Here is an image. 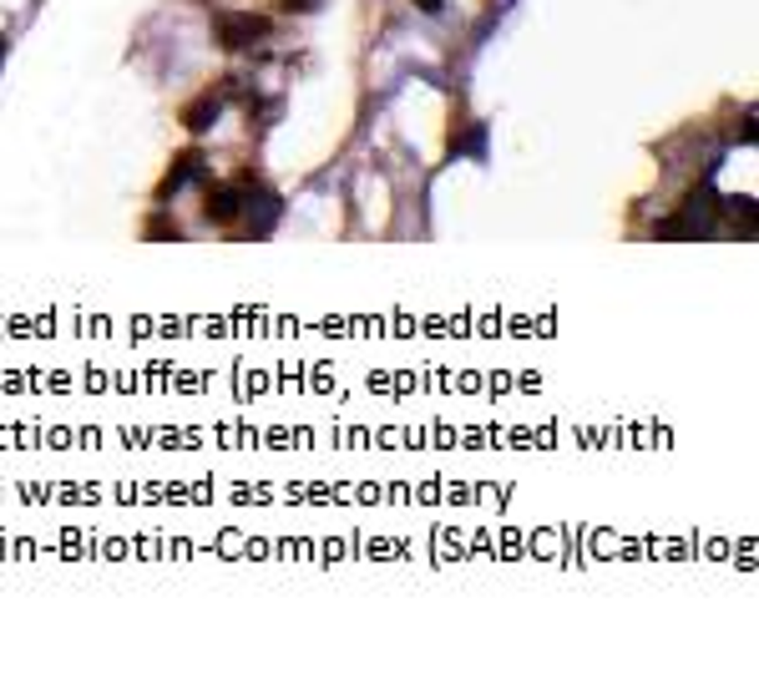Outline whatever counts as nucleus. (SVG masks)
Listing matches in <instances>:
<instances>
[{"label": "nucleus", "instance_id": "nucleus-1", "mask_svg": "<svg viewBox=\"0 0 759 678\" xmlns=\"http://www.w3.org/2000/svg\"><path fill=\"white\" fill-rule=\"evenodd\" d=\"M213 36H218L223 51H248L258 36H269V21L254 15V11H244V15L223 11V15H213Z\"/></svg>", "mask_w": 759, "mask_h": 678}, {"label": "nucleus", "instance_id": "nucleus-2", "mask_svg": "<svg viewBox=\"0 0 759 678\" xmlns=\"http://www.w3.org/2000/svg\"><path fill=\"white\" fill-rule=\"evenodd\" d=\"M203 208H208V223H238V218H244V178L238 182H213Z\"/></svg>", "mask_w": 759, "mask_h": 678}, {"label": "nucleus", "instance_id": "nucleus-3", "mask_svg": "<svg viewBox=\"0 0 759 678\" xmlns=\"http://www.w3.org/2000/svg\"><path fill=\"white\" fill-rule=\"evenodd\" d=\"M198 172H203V153H182L178 163H172V172L162 178V188H157V192H162V198H172V192H182L188 182L198 178Z\"/></svg>", "mask_w": 759, "mask_h": 678}, {"label": "nucleus", "instance_id": "nucleus-4", "mask_svg": "<svg viewBox=\"0 0 759 678\" xmlns=\"http://www.w3.org/2000/svg\"><path fill=\"white\" fill-rule=\"evenodd\" d=\"M218 112H223V97H213V91H203L188 112H182V127L188 132H208L213 122H218Z\"/></svg>", "mask_w": 759, "mask_h": 678}, {"label": "nucleus", "instance_id": "nucleus-5", "mask_svg": "<svg viewBox=\"0 0 759 678\" xmlns=\"http://www.w3.org/2000/svg\"><path fill=\"white\" fill-rule=\"evenodd\" d=\"M283 5H289V11H314L319 0H283Z\"/></svg>", "mask_w": 759, "mask_h": 678}, {"label": "nucleus", "instance_id": "nucleus-6", "mask_svg": "<svg viewBox=\"0 0 759 678\" xmlns=\"http://www.w3.org/2000/svg\"><path fill=\"white\" fill-rule=\"evenodd\" d=\"M421 5H425V11H430V15H436V11H440V0H421Z\"/></svg>", "mask_w": 759, "mask_h": 678}]
</instances>
